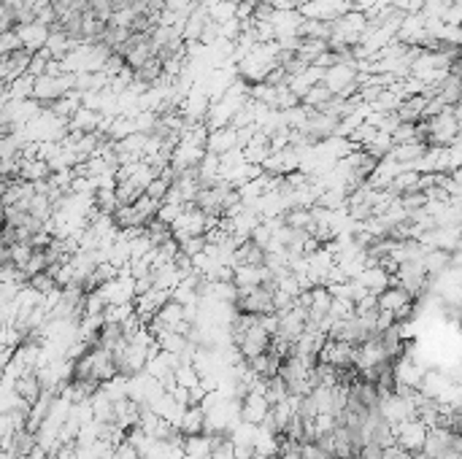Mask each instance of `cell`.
Segmentation results:
<instances>
[{
	"mask_svg": "<svg viewBox=\"0 0 462 459\" xmlns=\"http://www.w3.org/2000/svg\"><path fill=\"white\" fill-rule=\"evenodd\" d=\"M376 300H379V311H389L392 316H395L401 308L408 306V303H414V297L403 290V287H398V284H389L386 290H381L376 294Z\"/></svg>",
	"mask_w": 462,
	"mask_h": 459,
	"instance_id": "obj_3",
	"label": "cell"
},
{
	"mask_svg": "<svg viewBox=\"0 0 462 459\" xmlns=\"http://www.w3.org/2000/svg\"><path fill=\"white\" fill-rule=\"evenodd\" d=\"M19 32V41L22 46L35 54V52H41L44 46H47V38H49V28L47 25H41V22H30V25H25V28H16Z\"/></svg>",
	"mask_w": 462,
	"mask_h": 459,
	"instance_id": "obj_4",
	"label": "cell"
},
{
	"mask_svg": "<svg viewBox=\"0 0 462 459\" xmlns=\"http://www.w3.org/2000/svg\"><path fill=\"white\" fill-rule=\"evenodd\" d=\"M349 459H360V457H357V454H355V457H349Z\"/></svg>",
	"mask_w": 462,
	"mask_h": 459,
	"instance_id": "obj_13",
	"label": "cell"
},
{
	"mask_svg": "<svg viewBox=\"0 0 462 459\" xmlns=\"http://www.w3.org/2000/svg\"><path fill=\"white\" fill-rule=\"evenodd\" d=\"M373 311H379V300H376V294H362L360 300L355 303V316H365V314H373Z\"/></svg>",
	"mask_w": 462,
	"mask_h": 459,
	"instance_id": "obj_10",
	"label": "cell"
},
{
	"mask_svg": "<svg viewBox=\"0 0 462 459\" xmlns=\"http://www.w3.org/2000/svg\"><path fill=\"white\" fill-rule=\"evenodd\" d=\"M208 448H211V438L206 432H201V435H186L184 438V457L203 459L208 457Z\"/></svg>",
	"mask_w": 462,
	"mask_h": 459,
	"instance_id": "obj_9",
	"label": "cell"
},
{
	"mask_svg": "<svg viewBox=\"0 0 462 459\" xmlns=\"http://www.w3.org/2000/svg\"><path fill=\"white\" fill-rule=\"evenodd\" d=\"M114 195H117V205H133L143 195V186L136 184L133 179H117Z\"/></svg>",
	"mask_w": 462,
	"mask_h": 459,
	"instance_id": "obj_8",
	"label": "cell"
},
{
	"mask_svg": "<svg viewBox=\"0 0 462 459\" xmlns=\"http://www.w3.org/2000/svg\"><path fill=\"white\" fill-rule=\"evenodd\" d=\"M268 251L260 244H254L251 238H244L241 244L232 249V265H254V268H265Z\"/></svg>",
	"mask_w": 462,
	"mask_h": 459,
	"instance_id": "obj_2",
	"label": "cell"
},
{
	"mask_svg": "<svg viewBox=\"0 0 462 459\" xmlns=\"http://www.w3.org/2000/svg\"><path fill=\"white\" fill-rule=\"evenodd\" d=\"M268 403L262 395L257 392H247L244 400H241V422H247V424H260L262 419H265V413H268Z\"/></svg>",
	"mask_w": 462,
	"mask_h": 459,
	"instance_id": "obj_5",
	"label": "cell"
},
{
	"mask_svg": "<svg viewBox=\"0 0 462 459\" xmlns=\"http://www.w3.org/2000/svg\"><path fill=\"white\" fill-rule=\"evenodd\" d=\"M203 427H206V411L201 405H186L184 413H182V422H179V432L182 435H201Z\"/></svg>",
	"mask_w": 462,
	"mask_h": 459,
	"instance_id": "obj_6",
	"label": "cell"
},
{
	"mask_svg": "<svg viewBox=\"0 0 462 459\" xmlns=\"http://www.w3.org/2000/svg\"><path fill=\"white\" fill-rule=\"evenodd\" d=\"M381 446L379 443H373V441H368V443H362L360 446V451H357V457L360 459H381Z\"/></svg>",
	"mask_w": 462,
	"mask_h": 459,
	"instance_id": "obj_11",
	"label": "cell"
},
{
	"mask_svg": "<svg viewBox=\"0 0 462 459\" xmlns=\"http://www.w3.org/2000/svg\"><path fill=\"white\" fill-rule=\"evenodd\" d=\"M392 435H395V443L403 446L405 451H419L425 446L427 427L419 419H403L398 424H392Z\"/></svg>",
	"mask_w": 462,
	"mask_h": 459,
	"instance_id": "obj_1",
	"label": "cell"
},
{
	"mask_svg": "<svg viewBox=\"0 0 462 459\" xmlns=\"http://www.w3.org/2000/svg\"><path fill=\"white\" fill-rule=\"evenodd\" d=\"M381 459H414V457H411V451H405L403 446L392 443V446H386L384 451H381Z\"/></svg>",
	"mask_w": 462,
	"mask_h": 459,
	"instance_id": "obj_12",
	"label": "cell"
},
{
	"mask_svg": "<svg viewBox=\"0 0 462 459\" xmlns=\"http://www.w3.org/2000/svg\"><path fill=\"white\" fill-rule=\"evenodd\" d=\"M357 281L370 292V294H379L381 290H386L392 284V275L384 273L381 268H365L362 273L357 275Z\"/></svg>",
	"mask_w": 462,
	"mask_h": 459,
	"instance_id": "obj_7",
	"label": "cell"
}]
</instances>
